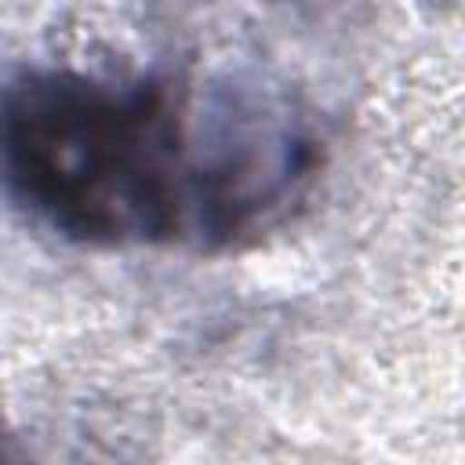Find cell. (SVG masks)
<instances>
[{"mask_svg":"<svg viewBox=\"0 0 465 465\" xmlns=\"http://www.w3.org/2000/svg\"><path fill=\"white\" fill-rule=\"evenodd\" d=\"M323 171L316 120L232 73L22 65L0 80V200L94 251H236Z\"/></svg>","mask_w":465,"mask_h":465,"instance_id":"cell-1","label":"cell"}]
</instances>
